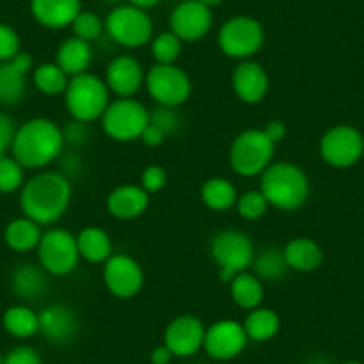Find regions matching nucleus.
Segmentation results:
<instances>
[{
    "label": "nucleus",
    "instance_id": "obj_1",
    "mask_svg": "<svg viewBox=\"0 0 364 364\" xmlns=\"http://www.w3.org/2000/svg\"><path fill=\"white\" fill-rule=\"evenodd\" d=\"M72 193V182L61 171L43 170L22 186L20 209L38 225L50 227L66 215Z\"/></svg>",
    "mask_w": 364,
    "mask_h": 364
},
{
    "label": "nucleus",
    "instance_id": "obj_2",
    "mask_svg": "<svg viewBox=\"0 0 364 364\" xmlns=\"http://www.w3.org/2000/svg\"><path fill=\"white\" fill-rule=\"evenodd\" d=\"M63 131L50 118H31L16 129L11 154L26 170H43L65 152Z\"/></svg>",
    "mask_w": 364,
    "mask_h": 364
},
{
    "label": "nucleus",
    "instance_id": "obj_3",
    "mask_svg": "<svg viewBox=\"0 0 364 364\" xmlns=\"http://www.w3.org/2000/svg\"><path fill=\"white\" fill-rule=\"evenodd\" d=\"M262 195L269 208L282 213H293L302 209L311 197V181L302 166L291 161L272 163L261 175Z\"/></svg>",
    "mask_w": 364,
    "mask_h": 364
},
{
    "label": "nucleus",
    "instance_id": "obj_4",
    "mask_svg": "<svg viewBox=\"0 0 364 364\" xmlns=\"http://www.w3.org/2000/svg\"><path fill=\"white\" fill-rule=\"evenodd\" d=\"M63 97L70 117L84 124L100 120L111 102V91L106 80L91 72L72 77Z\"/></svg>",
    "mask_w": 364,
    "mask_h": 364
},
{
    "label": "nucleus",
    "instance_id": "obj_5",
    "mask_svg": "<svg viewBox=\"0 0 364 364\" xmlns=\"http://www.w3.org/2000/svg\"><path fill=\"white\" fill-rule=\"evenodd\" d=\"M209 255L218 266L220 282L230 284L237 273L252 268L255 248L243 230L222 229L209 240Z\"/></svg>",
    "mask_w": 364,
    "mask_h": 364
},
{
    "label": "nucleus",
    "instance_id": "obj_6",
    "mask_svg": "<svg viewBox=\"0 0 364 364\" xmlns=\"http://www.w3.org/2000/svg\"><path fill=\"white\" fill-rule=\"evenodd\" d=\"M275 143L262 129H247L234 138L229 149L230 168L240 177H257L273 163Z\"/></svg>",
    "mask_w": 364,
    "mask_h": 364
},
{
    "label": "nucleus",
    "instance_id": "obj_7",
    "mask_svg": "<svg viewBox=\"0 0 364 364\" xmlns=\"http://www.w3.org/2000/svg\"><path fill=\"white\" fill-rule=\"evenodd\" d=\"M150 124V109L134 97H117L111 100L106 113L100 118V125L107 138L118 143H131L141 138L143 131Z\"/></svg>",
    "mask_w": 364,
    "mask_h": 364
},
{
    "label": "nucleus",
    "instance_id": "obj_8",
    "mask_svg": "<svg viewBox=\"0 0 364 364\" xmlns=\"http://www.w3.org/2000/svg\"><path fill=\"white\" fill-rule=\"evenodd\" d=\"M36 252L41 268L54 277L70 275L80 261L77 236L61 227H52L45 230Z\"/></svg>",
    "mask_w": 364,
    "mask_h": 364
},
{
    "label": "nucleus",
    "instance_id": "obj_9",
    "mask_svg": "<svg viewBox=\"0 0 364 364\" xmlns=\"http://www.w3.org/2000/svg\"><path fill=\"white\" fill-rule=\"evenodd\" d=\"M264 45V29L252 16H234L218 31V47L227 58L247 61Z\"/></svg>",
    "mask_w": 364,
    "mask_h": 364
},
{
    "label": "nucleus",
    "instance_id": "obj_10",
    "mask_svg": "<svg viewBox=\"0 0 364 364\" xmlns=\"http://www.w3.org/2000/svg\"><path fill=\"white\" fill-rule=\"evenodd\" d=\"M111 41L125 48H139L152 41L154 22L149 13L134 6H117L104 22Z\"/></svg>",
    "mask_w": 364,
    "mask_h": 364
},
{
    "label": "nucleus",
    "instance_id": "obj_11",
    "mask_svg": "<svg viewBox=\"0 0 364 364\" xmlns=\"http://www.w3.org/2000/svg\"><path fill=\"white\" fill-rule=\"evenodd\" d=\"M145 87L157 106L181 107L191 97V79L177 65H154L145 75Z\"/></svg>",
    "mask_w": 364,
    "mask_h": 364
},
{
    "label": "nucleus",
    "instance_id": "obj_12",
    "mask_svg": "<svg viewBox=\"0 0 364 364\" xmlns=\"http://www.w3.org/2000/svg\"><path fill=\"white\" fill-rule=\"evenodd\" d=\"M364 154V136L357 127L339 124L328 129L320 139V156L328 166L346 170L360 161Z\"/></svg>",
    "mask_w": 364,
    "mask_h": 364
},
{
    "label": "nucleus",
    "instance_id": "obj_13",
    "mask_svg": "<svg viewBox=\"0 0 364 364\" xmlns=\"http://www.w3.org/2000/svg\"><path fill=\"white\" fill-rule=\"evenodd\" d=\"M102 281L111 295L129 300L139 295L145 286V272L132 255L113 254L104 262Z\"/></svg>",
    "mask_w": 364,
    "mask_h": 364
},
{
    "label": "nucleus",
    "instance_id": "obj_14",
    "mask_svg": "<svg viewBox=\"0 0 364 364\" xmlns=\"http://www.w3.org/2000/svg\"><path fill=\"white\" fill-rule=\"evenodd\" d=\"M213 27V11L198 0H186L170 15V31L182 43H195L209 34Z\"/></svg>",
    "mask_w": 364,
    "mask_h": 364
},
{
    "label": "nucleus",
    "instance_id": "obj_15",
    "mask_svg": "<svg viewBox=\"0 0 364 364\" xmlns=\"http://www.w3.org/2000/svg\"><path fill=\"white\" fill-rule=\"evenodd\" d=\"M248 336L243 323L236 320H218L205 328L204 348L213 359L229 360L245 350Z\"/></svg>",
    "mask_w": 364,
    "mask_h": 364
},
{
    "label": "nucleus",
    "instance_id": "obj_16",
    "mask_svg": "<svg viewBox=\"0 0 364 364\" xmlns=\"http://www.w3.org/2000/svg\"><path fill=\"white\" fill-rule=\"evenodd\" d=\"M205 327L200 318L181 314L168 323L164 331V345L173 355L191 357L204 346Z\"/></svg>",
    "mask_w": 364,
    "mask_h": 364
},
{
    "label": "nucleus",
    "instance_id": "obj_17",
    "mask_svg": "<svg viewBox=\"0 0 364 364\" xmlns=\"http://www.w3.org/2000/svg\"><path fill=\"white\" fill-rule=\"evenodd\" d=\"M145 75L143 65L134 55L120 54L109 61L104 80L113 95L125 99L134 97L145 86Z\"/></svg>",
    "mask_w": 364,
    "mask_h": 364
},
{
    "label": "nucleus",
    "instance_id": "obj_18",
    "mask_svg": "<svg viewBox=\"0 0 364 364\" xmlns=\"http://www.w3.org/2000/svg\"><path fill=\"white\" fill-rule=\"evenodd\" d=\"M234 95L245 104L262 102L269 91V75L264 70V66L259 65L257 61H240L234 68L232 77H230Z\"/></svg>",
    "mask_w": 364,
    "mask_h": 364
},
{
    "label": "nucleus",
    "instance_id": "obj_19",
    "mask_svg": "<svg viewBox=\"0 0 364 364\" xmlns=\"http://www.w3.org/2000/svg\"><path fill=\"white\" fill-rule=\"evenodd\" d=\"M38 318H40V332L47 341L54 345H65L79 334V316L68 304H50L38 313Z\"/></svg>",
    "mask_w": 364,
    "mask_h": 364
},
{
    "label": "nucleus",
    "instance_id": "obj_20",
    "mask_svg": "<svg viewBox=\"0 0 364 364\" xmlns=\"http://www.w3.org/2000/svg\"><path fill=\"white\" fill-rule=\"evenodd\" d=\"M150 195L139 184H122L107 195L106 208L117 220H136L149 209Z\"/></svg>",
    "mask_w": 364,
    "mask_h": 364
},
{
    "label": "nucleus",
    "instance_id": "obj_21",
    "mask_svg": "<svg viewBox=\"0 0 364 364\" xmlns=\"http://www.w3.org/2000/svg\"><path fill=\"white\" fill-rule=\"evenodd\" d=\"M80 11V0H31V13L45 29H65Z\"/></svg>",
    "mask_w": 364,
    "mask_h": 364
},
{
    "label": "nucleus",
    "instance_id": "obj_22",
    "mask_svg": "<svg viewBox=\"0 0 364 364\" xmlns=\"http://www.w3.org/2000/svg\"><path fill=\"white\" fill-rule=\"evenodd\" d=\"M11 289L23 302H36L47 293L48 273L40 262H22L11 273Z\"/></svg>",
    "mask_w": 364,
    "mask_h": 364
},
{
    "label": "nucleus",
    "instance_id": "obj_23",
    "mask_svg": "<svg viewBox=\"0 0 364 364\" xmlns=\"http://www.w3.org/2000/svg\"><path fill=\"white\" fill-rule=\"evenodd\" d=\"M55 63L70 79L90 72L93 63V47L90 41H84L77 36L66 38L55 52Z\"/></svg>",
    "mask_w": 364,
    "mask_h": 364
},
{
    "label": "nucleus",
    "instance_id": "obj_24",
    "mask_svg": "<svg viewBox=\"0 0 364 364\" xmlns=\"http://www.w3.org/2000/svg\"><path fill=\"white\" fill-rule=\"evenodd\" d=\"M284 257L289 269L300 273L316 272L323 264L325 254L320 245L311 237H293L284 247Z\"/></svg>",
    "mask_w": 364,
    "mask_h": 364
},
{
    "label": "nucleus",
    "instance_id": "obj_25",
    "mask_svg": "<svg viewBox=\"0 0 364 364\" xmlns=\"http://www.w3.org/2000/svg\"><path fill=\"white\" fill-rule=\"evenodd\" d=\"M77 247H79L80 259L91 262V264L106 262L113 255V241H111V236L106 230L95 225L84 227L77 234Z\"/></svg>",
    "mask_w": 364,
    "mask_h": 364
},
{
    "label": "nucleus",
    "instance_id": "obj_26",
    "mask_svg": "<svg viewBox=\"0 0 364 364\" xmlns=\"http://www.w3.org/2000/svg\"><path fill=\"white\" fill-rule=\"evenodd\" d=\"M41 236H43L41 225H38L36 222H33V220L27 218V216L11 220L4 230L6 245H8L13 252H18V254L36 250L38 245H40Z\"/></svg>",
    "mask_w": 364,
    "mask_h": 364
},
{
    "label": "nucleus",
    "instance_id": "obj_27",
    "mask_svg": "<svg viewBox=\"0 0 364 364\" xmlns=\"http://www.w3.org/2000/svg\"><path fill=\"white\" fill-rule=\"evenodd\" d=\"M237 197H240L237 188L225 177H211L202 184L200 198L205 208L211 211L223 213L236 208Z\"/></svg>",
    "mask_w": 364,
    "mask_h": 364
},
{
    "label": "nucleus",
    "instance_id": "obj_28",
    "mask_svg": "<svg viewBox=\"0 0 364 364\" xmlns=\"http://www.w3.org/2000/svg\"><path fill=\"white\" fill-rule=\"evenodd\" d=\"M230 299L240 309L252 311L261 307L264 299V284L254 273L241 272L230 282Z\"/></svg>",
    "mask_w": 364,
    "mask_h": 364
},
{
    "label": "nucleus",
    "instance_id": "obj_29",
    "mask_svg": "<svg viewBox=\"0 0 364 364\" xmlns=\"http://www.w3.org/2000/svg\"><path fill=\"white\" fill-rule=\"evenodd\" d=\"M254 275H257L262 282H279L288 275L289 266L284 257V248L266 247L261 252H255L252 262Z\"/></svg>",
    "mask_w": 364,
    "mask_h": 364
},
{
    "label": "nucleus",
    "instance_id": "obj_30",
    "mask_svg": "<svg viewBox=\"0 0 364 364\" xmlns=\"http://www.w3.org/2000/svg\"><path fill=\"white\" fill-rule=\"evenodd\" d=\"M27 95V73L16 70L11 63H0V104L18 106Z\"/></svg>",
    "mask_w": 364,
    "mask_h": 364
},
{
    "label": "nucleus",
    "instance_id": "obj_31",
    "mask_svg": "<svg viewBox=\"0 0 364 364\" xmlns=\"http://www.w3.org/2000/svg\"><path fill=\"white\" fill-rule=\"evenodd\" d=\"M245 332H247L248 339L252 341H268L273 336L277 334L279 328H281V318L273 309L268 307H257V309H252L248 313V316L245 318Z\"/></svg>",
    "mask_w": 364,
    "mask_h": 364
},
{
    "label": "nucleus",
    "instance_id": "obj_32",
    "mask_svg": "<svg viewBox=\"0 0 364 364\" xmlns=\"http://www.w3.org/2000/svg\"><path fill=\"white\" fill-rule=\"evenodd\" d=\"M2 323H4V328L9 334L20 339L33 338V336H36L40 332V318H38V313L31 309V307L23 306V304L9 307L4 313Z\"/></svg>",
    "mask_w": 364,
    "mask_h": 364
},
{
    "label": "nucleus",
    "instance_id": "obj_33",
    "mask_svg": "<svg viewBox=\"0 0 364 364\" xmlns=\"http://www.w3.org/2000/svg\"><path fill=\"white\" fill-rule=\"evenodd\" d=\"M70 77L59 68L58 63H41L33 70V84L40 93L47 97L65 95Z\"/></svg>",
    "mask_w": 364,
    "mask_h": 364
},
{
    "label": "nucleus",
    "instance_id": "obj_34",
    "mask_svg": "<svg viewBox=\"0 0 364 364\" xmlns=\"http://www.w3.org/2000/svg\"><path fill=\"white\" fill-rule=\"evenodd\" d=\"M26 184V168L13 156H0V193H15Z\"/></svg>",
    "mask_w": 364,
    "mask_h": 364
},
{
    "label": "nucleus",
    "instance_id": "obj_35",
    "mask_svg": "<svg viewBox=\"0 0 364 364\" xmlns=\"http://www.w3.org/2000/svg\"><path fill=\"white\" fill-rule=\"evenodd\" d=\"M182 54V41L173 33H161L152 40V55L157 65H175Z\"/></svg>",
    "mask_w": 364,
    "mask_h": 364
},
{
    "label": "nucleus",
    "instance_id": "obj_36",
    "mask_svg": "<svg viewBox=\"0 0 364 364\" xmlns=\"http://www.w3.org/2000/svg\"><path fill=\"white\" fill-rule=\"evenodd\" d=\"M150 124L159 127L166 134V138H173V136L181 134L182 127H184V118H182L178 107L156 106L154 109H150Z\"/></svg>",
    "mask_w": 364,
    "mask_h": 364
},
{
    "label": "nucleus",
    "instance_id": "obj_37",
    "mask_svg": "<svg viewBox=\"0 0 364 364\" xmlns=\"http://www.w3.org/2000/svg\"><path fill=\"white\" fill-rule=\"evenodd\" d=\"M236 209L241 218L248 220V222H255V220L262 218L268 213L269 204L261 190H248L237 197Z\"/></svg>",
    "mask_w": 364,
    "mask_h": 364
},
{
    "label": "nucleus",
    "instance_id": "obj_38",
    "mask_svg": "<svg viewBox=\"0 0 364 364\" xmlns=\"http://www.w3.org/2000/svg\"><path fill=\"white\" fill-rule=\"evenodd\" d=\"M104 29H106V26L100 20V16L91 11H80L72 22L73 36L80 38L84 41H90V43L99 40L102 36Z\"/></svg>",
    "mask_w": 364,
    "mask_h": 364
},
{
    "label": "nucleus",
    "instance_id": "obj_39",
    "mask_svg": "<svg viewBox=\"0 0 364 364\" xmlns=\"http://www.w3.org/2000/svg\"><path fill=\"white\" fill-rule=\"evenodd\" d=\"M65 146L70 150H80L91 141V127L90 124H84L79 120H70L65 127H61Z\"/></svg>",
    "mask_w": 364,
    "mask_h": 364
},
{
    "label": "nucleus",
    "instance_id": "obj_40",
    "mask_svg": "<svg viewBox=\"0 0 364 364\" xmlns=\"http://www.w3.org/2000/svg\"><path fill=\"white\" fill-rule=\"evenodd\" d=\"M59 170L70 182L77 181L86 173V163L84 157L80 156L79 150H66L59 156Z\"/></svg>",
    "mask_w": 364,
    "mask_h": 364
},
{
    "label": "nucleus",
    "instance_id": "obj_41",
    "mask_svg": "<svg viewBox=\"0 0 364 364\" xmlns=\"http://www.w3.org/2000/svg\"><path fill=\"white\" fill-rule=\"evenodd\" d=\"M22 52L20 36L13 27L0 23V63H8Z\"/></svg>",
    "mask_w": 364,
    "mask_h": 364
},
{
    "label": "nucleus",
    "instance_id": "obj_42",
    "mask_svg": "<svg viewBox=\"0 0 364 364\" xmlns=\"http://www.w3.org/2000/svg\"><path fill=\"white\" fill-rule=\"evenodd\" d=\"M166 184H168V173L163 166H159V164H149V166L143 170L139 186H141L149 195L159 193Z\"/></svg>",
    "mask_w": 364,
    "mask_h": 364
},
{
    "label": "nucleus",
    "instance_id": "obj_43",
    "mask_svg": "<svg viewBox=\"0 0 364 364\" xmlns=\"http://www.w3.org/2000/svg\"><path fill=\"white\" fill-rule=\"evenodd\" d=\"M16 129L18 127H16L15 120L9 114L0 113V156H6L11 150Z\"/></svg>",
    "mask_w": 364,
    "mask_h": 364
},
{
    "label": "nucleus",
    "instance_id": "obj_44",
    "mask_svg": "<svg viewBox=\"0 0 364 364\" xmlns=\"http://www.w3.org/2000/svg\"><path fill=\"white\" fill-rule=\"evenodd\" d=\"M4 364H41V357L31 346H18L4 357Z\"/></svg>",
    "mask_w": 364,
    "mask_h": 364
},
{
    "label": "nucleus",
    "instance_id": "obj_45",
    "mask_svg": "<svg viewBox=\"0 0 364 364\" xmlns=\"http://www.w3.org/2000/svg\"><path fill=\"white\" fill-rule=\"evenodd\" d=\"M139 139H141L143 145L149 146V149H157V146L163 145V143L166 141L168 138L159 127H156L154 124H149V125H146L145 131H143L141 138H139Z\"/></svg>",
    "mask_w": 364,
    "mask_h": 364
},
{
    "label": "nucleus",
    "instance_id": "obj_46",
    "mask_svg": "<svg viewBox=\"0 0 364 364\" xmlns=\"http://www.w3.org/2000/svg\"><path fill=\"white\" fill-rule=\"evenodd\" d=\"M262 131H264V134L268 136L275 145L284 141L286 136H288V127H286V124L282 120H269L268 124L262 127Z\"/></svg>",
    "mask_w": 364,
    "mask_h": 364
},
{
    "label": "nucleus",
    "instance_id": "obj_47",
    "mask_svg": "<svg viewBox=\"0 0 364 364\" xmlns=\"http://www.w3.org/2000/svg\"><path fill=\"white\" fill-rule=\"evenodd\" d=\"M9 63H11L16 70L27 73V75H29V73H33V70H34V59L29 52H20V54H16Z\"/></svg>",
    "mask_w": 364,
    "mask_h": 364
},
{
    "label": "nucleus",
    "instance_id": "obj_48",
    "mask_svg": "<svg viewBox=\"0 0 364 364\" xmlns=\"http://www.w3.org/2000/svg\"><path fill=\"white\" fill-rule=\"evenodd\" d=\"M171 357H173V353L168 350L166 345L157 346V348H154L152 353H150V360H152V364H168L171 360Z\"/></svg>",
    "mask_w": 364,
    "mask_h": 364
},
{
    "label": "nucleus",
    "instance_id": "obj_49",
    "mask_svg": "<svg viewBox=\"0 0 364 364\" xmlns=\"http://www.w3.org/2000/svg\"><path fill=\"white\" fill-rule=\"evenodd\" d=\"M159 2L161 0H129V4L134 6V8L143 9V11H146V9H150V8H156Z\"/></svg>",
    "mask_w": 364,
    "mask_h": 364
},
{
    "label": "nucleus",
    "instance_id": "obj_50",
    "mask_svg": "<svg viewBox=\"0 0 364 364\" xmlns=\"http://www.w3.org/2000/svg\"><path fill=\"white\" fill-rule=\"evenodd\" d=\"M198 2H202L204 6H208L209 9L216 8V6H220L223 2V0H198Z\"/></svg>",
    "mask_w": 364,
    "mask_h": 364
},
{
    "label": "nucleus",
    "instance_id": "obj_51",
    "mask_svg": "<svg viewBox=\"0 0 364 364\" xmlns=\"http://www.w3.org/2000/svg\"><path fill=\"white\" fill-rule=\"evenodd\" d=\"M306 364H331V363H328L327 359H313V360H309V363H306Z\"/></svg>",
    "mask_w": 364,
    "mask_h": 364
},
{
    "label": "nucleus",
    "instance_id": "obj_52",
    "mask_svg": "<svg viewBox=\"0 0 364 364\" xmlns=\"http://www.w3.org/2000/svg\"><path fill=\"white\" fill-rule=\"evenodd\" d=\"M343 364H363V363H359V360H348V363H343Z\"/></svg>",
    "mask_w": 364,
    "mask_h": 364
},
{
    "label": "nucleus",
    "instance_id": "obj_53",
    "mask_svg": "<svg viewBox=\"0 0 364 364\" xmlns=\"http://www.w3.org/2000/svg\"><path fill=\"white\" fill-rule=\"evenodd\" d=\"M106 2H113V4H118V2H122V0H106Z\"/></svg>",
    "mask_w": 364,
    "mask_h": 364
},
{
    "label": "nucleus",
    "instance_id": "obj_54",
    "mask_svg": "<svg viewBox=\"0 0 364 364\" xmlns=\"http://www.w3.org/2000/svg\"><path fill=\"white\" fill-rule=\"evenodd\" d=\"M0 364H4V357H2V353H0Z\"/></svg>",
    "mask_w": 364,
    "mask_h": 364
}]
</instances>
